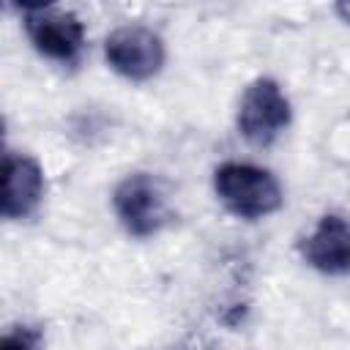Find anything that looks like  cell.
Returning a JSON list of instances; mask_svg holds the SVG:
<instances>
[{"label": "cell", "mask_w": 350, "mask_h": 350, "mask_svg": "<svg viewBox=\"0 0 350 350\" xmlns=\"http://www.w3.org/2000/svg\"><path fill=\"white\" fill-rule=\"evenodd\" d=\"M213 191L232 216L249 221L276 213L284 202L279 180L268 170L246 161L219 164L213 172Z\"/></svg>", "instance_id": "1"}, {"label": "cell", "mask_w": 350, "mask_h": 350, "mask_svg": "<svg viewBox=\"0 0 350 350\" xmlns=\"http://www.w3.org/2000/svg\"><path fill=\"white\" fill-rule=\"evenodd\" d=\"M112 208L123 230L134 238H153L170 221L164 183L150 172L126 175L112 191Z\"/></svg>", "instance_id": "2"}, {"label": "cell", "mask_w": 350, "mask_h": 350, "mask_svg": "<svg viewBox=\"0 0 350 350\" xmlns=\"http://www.w3.org/2000/svg\"><path fill=\"white\" fill-rule=\"evenodd\" d=\"M22 25L33 49L60 66H74L85 49V25L74 11L55 5L22 8Z\"/></svg>", "instance_id": "3"}, {"label": "cell", "mask_w": 350, "mask_h": 350, "mask_svg": "<svg viewBox=\"0 0 350 350\" xmlns=\"http://www.w3.org/2000/svg\"><path fill=\"white\" fill-rule=\"evenodd\" d=\"M290 98L282 85L271 77H257L241 96L235 123L246 142L268 148L290 126Z\"/></svg>", "instance_id": "4"}, {"label": "cell", "mask_w": 350, "mask_h": 350, "mask_svg": "<svg viewBox=\"0 0 350 350\" xmlns=\"http://www.w3.org/2000/svg\"><path fill=\"white\" fill-rule=\"evenodd\" d=\"M104 57L115 74L129 82L153 79L167 60L164 41L156 30L145 25H123L115 27L104 41Z\"/></svg>", "instance_id": "5"}, {"label": "cell", "mask_w": 350, "mask_h": 350, "mask_svg": "<svg viewBox=\"0 0 350 350\" xmlns=\"http://www.w3.org/2000/svg\"><path fill=\"white\" fill-rule=\"evenodd\" d=\"M44 191H46V178H44L41 164L25 153L5 150V156H3V197H0L3 216L8 221L33 216L44 200Z\"/></svg>", "instance_id": "6"}, {"label": "cell", "mask_w": 350, "mask_h": 350, "mask_svg": "<svg viewBox=\"0 0 350 350\" xmlns=\"http://www.w3.org/2000/svg\"><path fill=\"white\" fill-rule=\"evenodd\" d=\"M298 252L304 262L325 276H347L350 273V221L325 213L309 235L301 238Z\"/></svg>", "instance_id": "7"}, {"label": "cell", "mask_w": 350, "mask_h": 350, "mask_svg": "<svg viewBox=\"0 0 350 350\" xmlns=\"http://www.w3.org/2000/svg\"><path fill=\"white\" fill-rule=\"evenodd\" d=\"M0 350H46L44 334L33 325H8L0 336Z\"/></svg>", "instance_id": "8"}, {"label": "cell", "mask_w": 350, "mask_h": 350, "mask_svg": "<svg viewBox=\"0 0 350 350\" xmlns=\"http://www.w3.org/2000/svg\"><path fill=\"white\" fill-rule=\"evenodd\" d=\"M336 14L350 22V3H339V5H336Z\"/></svg>", "instance_id": "9"}]
</instances>
